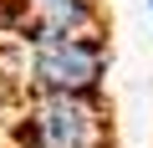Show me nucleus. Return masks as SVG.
<instances>
[{"mask_svg": "<svg viewBox=\"0 0 153 148\" xmlns=\"http://www.w3.org/2000/svg\"><path fill=\"white\" fill-rule=\"evenodd\" d=\"M5 77L26 92H102L107 87V36H46V41H10L5 56Z\"/></svg>", "mask_w": 153, "mask_h": 148, "instance_id": "nucleus-1", "label": "nucleus"}, {"mask_svg": "<svg viewBox=\"0 0 153 148\" xmlns=\"http://www.w3.org/2000/svg\"><path fill=\"white\" fill-rule=\"evenodd\" d=\"M21 148H112V118L102 92H41L16 118Z\"/></svg>", "mask_w": 153, "mask_h": 148, "instance_id": "nucleus-2", "label": "nucleus"}, {"mask_svg": "<svg viewBox=\"0 0 153 148\" xmlns=\"http://www.w3.org/2000/svg\"><path fill=\"white\" fill-rule=\"evenodd\" d=\"M0 26L10 41L107 36V10L102 0H0Z\"/></svg>", "mask_w": 153, "mask_h": 148, "instance_id": "nucleus-3", "label": "nucleus"}, {"mask_svg": "<svg viewBox=\"0 0 153 148\" xmlns=\"http://www.w3.org/2000/svg\"><path fill=\"white\" fill-rule=\"evenodd\" d=\"M148 21H153V0H148Z\"/></svg>", "mask_w": 153, "mask_h": 148, "instance_id": "nucleus-4", "label": "nucleus"}]
</instances>
